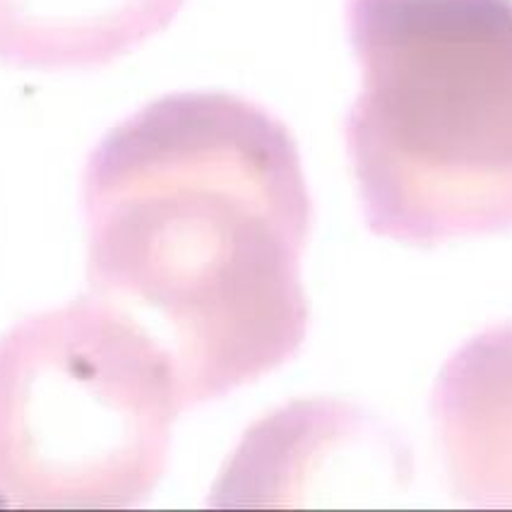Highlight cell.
I'll return each instance as SVG.
<instances>
[{
  "instance_id": "obj_1",
  "label": "cell",
  "mask_w": 512,
  "mask_h": 512,
  "mask_svg": "<svg viewBox=\"0 0 512 512\" xmlns=\"http://www.w3.org/2000/svg\"><path fill=\"white\" fill-rule=\"evenodd\" d=\"M82 214L92 296L166 351L183 409L301 349L313 202L299 147L263 106L224 92L152 101L89 154Z\"/></svg>"
},
{
  "instance_id": "obj_2",
  "label": "cell",
  "mask_w": 512,
  "mask_h": 512,
  "mask_svg": "<svg viewBox=\"0 0 512 512\" xmlns=\"http://www.w3.org/2000/svg\"><path fill=\"white\" fill-rule=\"evenodd\" d=\"M347 27L368 229L419 248L512 231V0H347Z\"/></svg>"
},
{
  "instance_id": "obj_3",
  "label": "cell",
  "mask_w": 512,
  "mask_h": 512,
  "mask_svg": "<svg viewBox=\"0 0 512 512\" xmlns=\"http://www.w3.org/2000/svg\"><path fill=\"white\" fill-rule=\"evenodd\" d=\"M183 409L166 351L99 299L0 337V508L123 510L166 472Z\"/></svg>"
},
{
  "instance_id": "obj_4",
  "label": "cell",
  "mask_w": 512,
  "mask_h": 512,
  "mask_svg": "<svg viewBox=\"0 0 512 512\" xmlns=\"http://www.w3.org/2000/svg\"><path fill=\"white\" fill-rule=\"evenodd\" d=\"M433 421L457 496L474 508H512V325L481 332L452 356Z\"/></svg>"
},
{
  "instance_id": "obj_5",
  "label": "cell",
  "mask_w": 512,
  "mask_h": 512,
  "mask_svg": "<svg viewBox=\"0 0 512 512\" xmlns=\"http://www.w3.org/2000/svg\"><path fill=\"white\" fill-rule=\"evenodd\" d=\"M186 0H0V61L29 70L109 65L164 32Z\"/></svg>"
}]
</instances>
